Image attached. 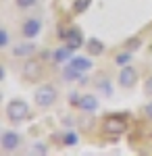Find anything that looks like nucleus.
I'll use <instances>...</instances> for the list:
<instances>
[{"instance_id":"obj_1","label":"nucleus","mask_w":152,"mask_h":156,"mask_svg":"<svg viewBox=\"0 0 152 156\" xmlns=\"http://www.w3.org/2000/svg\"><path fill=\"white\" fill-rule=\"evenodd\" d=\"M127 131V119L123 115H106L102 121V133L106 135H123Z\"/></svg>"},{"instance_id":"obj_2","label":"nucleus","mask_w":152,"mask_h":156,"mask_svg":"<svg viewBox=\"0 0 152 156\" xmlns=\"http://www.w3.org/2000/svg\"><path fill=\"white\" fill-rule=\"evenodd\" d=\"M27 115H29V106H27V102L21 100V98H15V100H11V102L6 104V117H9V121H13V123L25 121Z\"/></svg>"},{"instance_id":"obj_3","label":"nucleus","mask_w":152,"mask_h":156,"mask_svg":"<svg viewBox=\"0 0 152 156\" xmlns=\"http://www.w3.org/2000/svg\"><path fill=\"white\" fill-rule=\"evenodd\" d=\"M56 98H59V92H56V87L54 85H42V87H38L35 90V104L40 108H50L54 102H56Z\"/></svg>"},{"instance_id":"obj_4","label":"nucleus","mask_w":152,"mask_h":156,"mask_svg":"<svg viewBox=\"0 0 152 156\" xmlns=\"http://www.w3.org/2000/svg\"><path fill=\"white\" fill-rule=\"evenodd\" d=\"M21 75H23V79H27V81H40L42 75H44V67L38 60H27L23 65V69H21Z\"/></svg>"},{"instance_id":"obj_5","label":"nucleus","mask_w":152,"mask_h":156,"mask_svg":"<svg viewBox=\"0 0 152 156\" xmlns=\"http://www.w3.org/2000/svg\"><path fill=\"white\" fill-rule=\"evenodd\" d=\"M0 146H2V150L4 152H15L19 146H21V135L17 131H4L2 133V137H0Z\"/></svg>"},{"instance_id":"obj_6","label":"nucleus","mask_w":152,"mask_h":156,"mask_svg":"<svg viewBox=\"0 0 152 156\" xmlns=\"http://www.w3.org/2000/svg\"><path fill=\"white\" fill-rule=\"evenodd\" d=\"M136 81H138V71L131 67V65H123L121 67V73H119V83L123 85V87H133L136 85Z\"/></svg>"},{"instance_id":"obj_7","label":"nucleus","mask_w":152,"mask_h":156,"mask_svg":"<svg viewBox=\"0 0 152 156\" xmlns=\"http://www.w3.org/2000/svg\"><path fill=\"white\" fill-rule=\"evenodd\" d=\"M40 31H42V21H40V19H35V17L27 19V21L21 25V36L27 37V40L40 36Z\"/></svg>"},{"instance_id":"obj_8","label":"nucleus","mask_w":152,"mask_h":156,"mask_svg":"<svg viewBox=\"0 0 152 156\" xmlns=\"http://www.w3.org/2000/svg\"><path fill=\"white\" fill-rule=\"evenodd\" d=\"M63 37H65V42H67V46L73 48V50H79L83 46V36H81L79 29H71V31H67Z\"/></svg>"},{"instance_id":"obj_9","label":"nucleus","mask_w":152,"mask_h":156,"mask_svg":"<svg viewBox=\"0 0 152 156\" xmlns=\"http://www.w3.org/2000/svg\"><path fill=\"white\" fill-rule=\"evenodd\" d=\"M35 52V46L31 42H25V44H17L13 48V56L15 58H25V56H34Z\"/></svg>"},{"instance_id":"obj_10","label":"nucleus","mask_w":152,"mask_h":156,"mask_svg":"<svg viewBox=\"0 0 152 156\" xmlns=\"http://www.w3.org/2000/svg\"><path fill=\"white\" fill-rule=\"evenodd\" d=\"M69 65H71V67H75L79 73H85V71H90V69H92V60L85 58V56H75Z\"/></svg>"},{"instance_id":"obj_11","label":"nucleus","mask_w":152,"mask_h":156,"mask_svg":"<svg viewBox=\"0 0 152 156\" xmlns=\"http://www.w3.org/2000/svg\"><path fill=\"white\" fill-rule=\"evenodd\" d=\"M79 108L83 112H94L98 108V100L94 96H83V98H79Z\"/></svg>"},{"instance_id":"obj_12","label":"nucleus","mask_w":152,"mask_h":156,"mask_svg":"<svg viewBox=\"0 0 152 156\" xmlns=\"http://www.w3.org/2000/svg\"><path fill=\"white\" fill-rule=\"evenodd\" d=\"M88 52H90L92 56H98V54H102V52H104V44H102L100 40L92 37V40L88 42Z\"/></svg>"},{"instance_id":"obj_13","label":"nucleus","mask_w":152,"mask_h":156,"mask_svg":"<svg viewBox=\"0 0 152 156\" xmlns=\"http://www.w3.org/2000/svg\"><path fill=\"white\" fill-rule=\"evenodd\" d=\"M73 52H75L73 48L65 46V48H60V50H56V52H54V60H56V62H65L67 58H71V54H73Z\"/></svg>"},{"instance_id":"obj_14","label":"nucleus","mask_w":152,"mask_h":156,"mask_svg":"<svg viewBox=\"0 0 152 156\" xmlns=\"http://www.w3.org/2000/svg\"><path fill=\"white\" fill-rule=\"evenodd\" d=\"M63 77H65L67 81H73V79H79V77H81V73L77 71L75 67H71V65H67V69L63 71Z\"/></svg>"},{"instance_id":"obj_15","label":"nucleus","mask_w":152,"mask_h":156,"mask_svg":"<svg viewBox=\"0 0 152 156\" xmlns=\"http://www.w3.org/2000/svg\"><path fill=\"white\" fill-rule=\"evenodd\" d=\"M90 4H92V0H75L73 2V12H77V15L79 12H85Z\"/></svg>"},{"instance_id":"obj_16","label":"nucleus","mask_w":152,"mask_h":156,"mask_svg":"<svg viewBox=\"0 0 152 156\" xmlns=\"http://www.w3.org/2000/svg\"><path fill=\"white\" fill-rule=\"evenodd\" d=\"M63 144L65 146H75L77 144V135H75L73 131H67L65 135H63Z\"/></svg>"},{"instance_id":"obj_17","label":"nucleus","mask_w":152,"mask_h":156,"mask_svg":"<svg viewBox=\"0 0 152 156\" xmlns=\"http://www.w3.org/2000/svg\"><path fill=\"white\" fill-rule=\"evenodd\" d=\"M129 58H131V50H127V52H123V54H119L117 58H115V62L123 67V65H127V62H129Z\"/></svg>"},{"instance_id":"obj_18","label":"nucleus","mask_w":152,"mask_h":156,"mask_svg":"<svg viewBox=\"0 0 152 156\" xmlns=\"http://www.w3.org/2000/svg\"><path fill=\"white\" fill-rule=\"evenodd\" d=\"M35 2L38 0H15V4L19 9H31V6H35Z\"/></svg>"},{"instance_id":"obj_19","label":"nucleus","mask_w":152,"mask_h":156,"mask_svg":"<svg viewBox=\"0 0 152 156\" xmlns=\"http://www.w3.org/2000/svg\"><path fill=\"white\" fill-rule=\"evenodd\" d=\"M31 152L34 154H40V156H44V154H48V148L44 144H35L34 148H31Z\"/></svg>"},{"instance_id":"obj_20","label":"nucleus","mask_w":152,"mask_h":156,"mask_svg":"<svg viewBox=\"0 0 152 156\" xmlns=\"http://www.w3.org/2000/svg\"><path fill=\"white\" fill-rule=\"evenodd\" d=\"M0 46H2V48L9 46V31H6V29H0Z\"/></svg>"},{"instance_id":"obj_21","label":"nucleus","mask_w":152,"mask_h":156,"mask_svg":"<svg viewBox=\"0 0 152 156\" xmlns=\"http://www.w3.org/2000/svg\"><path fill=\"white\" fill-rule=\"evenodd\" d=\"M140 44H142L140 37H136V40H129V42H127V50H131V52H133V48H140Z\"/></svg>"},{"instance_id":"obj_22","label":"nucleus","mask_w":152,"mask_h":156,"mask_svg":"<svg viewBox=\"0 0 152 156\" xmlns=\"http://www.w3.org/2000/svg\"><path fill=\"white\" fill-rule=\"evenodd\" d=\"M146 94H148V96H152V77H148V79H146Z\"/></svg>"},{"instance_id":"obj_23","label":"nucleus","mask_w":152,"mask_h":156,"mask_svg":"<svg viewBox=\"0 0 152 156\" xmlns=\"http://www.w3.org/2000/svg\"><path fill=\"white\" fill-rule=\"evenodd\" d=\"M144 110H146V117H148V119L152 121V102H148V104H146V108H144Z\"/></svg>"}]
</instances>
